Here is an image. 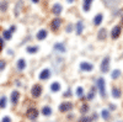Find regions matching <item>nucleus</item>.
Returning a JSON list of instances; mask_svg holds the SVG:
<instances>
[{"label": "nucleus", "instance_id": "obj_9", "mask_svg": "<svg viewBox=\"0 0 123 122\" xmlns=\"http://www.w3.org/2000/svg\"><path fill=\"white\" fill-rule=\"evenodd\" d=\"M49 77H50V70L48 68L43 69L42 72L39 73V79L41 80H47V79H49Z\"/></svg>", "mask_w": 123, "mask_h": 122}, {"label": "nucleus", "instance_id": "obj_32", "mask_svg": "<svg viewBox=\"0 0 123 122\" xmlns=\"http://www.w3.org/2000/svg\"><path fill=\"white\" fill-rule=\"evenodd\" d=\"M6 9H7V3L3 1L1 4H0V10H1V11H6Z\"/></svg>", "mask_w": 123, "mask_h": 122}, {"label": "nucleus", "instance_id": "obj_17", "mask_svg": "<svg viewBox=\"0 0 123 122\" xmlns=\"http://www.w3.org/2000/svg\"><path fill=\"white\" fill-rule=\"evenodd\" d=\"M54 49L57 51V52H62V53L65 52V47H64V45H62V43H55L54 45Z\"/></svg>", "mask_w": 123, "mask_h": 122}, {"label": "nucleus", "instance_id": "obj_35", "mask_svg": "<svg viewBox=\"0 0 123 122\" xmlns=\"http://www.w3.org/2000/svg\"><path fill=\"white\" fill-rule=\"evenodd\" d=\"M5 68V62L4 60H0V70H3Z\"/></svg>", "mask_w": 123, "mask_h": 122}, {"label": "nucleus", "instance_id": "obj_37", "mask_svg": "<svg viewBox=\"0 0 123 122\" xmlns=\"http://www.w3.org/2000/svg\"><path fill=\"white\" fill-rule=\"evenodd\" d=\"M15 30H16V26H11V27H10V31H11V32H15Z\"/></svg>", "mask_w": 123, "mask_h": 122}, {"label": "nucleus", "instance_id": "obj_23", "mask_svg": "<svg viewBox=\"0 0 123 122\" xmlns=\"http://www.w3.org/2000/svg\"><path fill=\"white\" fill-rule=\"evenodd\" d=\"M111 77H112V79H117L118 77H121V70L119 69H115L113 72H112Z\"/></svg>", "mask_w": 123, "mask_h": 122}, {"label": "nucleus", "instance_id": "obj_41", "mask_svg": "<svg viewBox=\"0 0 123 122\" xmlns=\"http://www.w3.org/2000/svg\"><path fill=\"white\" fill-rule=\"evenodd\" d=\"M122 24H123V14H122Z\"/></svg>", "mask_w": 123, "mask_h": 122}, {"label": "nucleus", "instance_id": "obj_3", "mask_svg": "<svg viewBox=\"0 0 123 122\" xmlns=\"http://www.w3.org/2000/svg\"><path fill=\"white\" fill-rule=\"evenodd\" d=\"M26 115H27V117H28L30 120H36V118L38 117V111H37V109H35V107H30V109L27 110Z\"/></svg>", "mask_w": 123, "mask_h": 122}, {"label": "nucleus", "instance_id": "obj_28", "mask_svg": "<svg viewBox=\"0 0 123 122\" xmlns=\"http://www.w3.org/2000/svg\"><path fill=\"white\" fill-rule=\"evenodd\" d=\"M101 115H102V117H104V120H110V112H108V110H102L101 111Z\"/></svg>", "mask_w": 123, "mask_h": 122}, {"label": "nucleus", "instance_id": "obj_16", "mask_svg": "<svg viewBox=\"0 0 123 122\" xmlns=\"http://www.w3.org/2000/svg\"><path fill=\"white\" fill-rule=\"evenodd\" d=\"M46 37H47V31H46V30H41V31H38V33H37V39L42 41V39H44Z\"/></svg>", "mask_w": 123, "mask_h": 122}, {"label": "nucleus", "instance_id": "obj_36", "mask_svg": "<svg viewBox=\"0 0 123 122\" xmlns=\"http://www.w3.org/2000/svg\"><path fill=\"white\" fill-rule=\"evenodd\" d=\"M4 47V41L1 39V38H0V51H1V48Z\"/></svg>", "mask_w": 123, "mask_h": 122}, {"label": "nucleus", "instance_id": "obj_33", "mask_svg": "<svg viewBox=\"0 0 123 122\" xmlns=\"http://www.w3.org/2000/svg\"><path fill=\"white\" fill-rule=\"evenodd\" d=\"M79 122H91V117H83L81 120H79Z\"/></svg>", "mask_w": 123, "mask_h": 122}, {"label": "nucleus", "instance_id": "obj_8", "mask_svg": "<svg viewBox=\"0 0 123 122\" xmlns=\"http://www.w3.org/2000/svg\"><path fill=\"white\" fill-rule=\"evenodd\" d=\"M80 69L84 70V72H91L94 69V65L87 63V62H83V63H80Z\"/></svg>", "mask_w": 123, "mask_h": 122}, {"label": "nucleus", "instance_id": "obj_7", "mask_svg": "<svg viewBox=\"0 0 123 122\" xmlns=\"http://www.w3.org/2000/svg\"><path fill=\"white\" fill-rule=\"evenodd\" d=\"M121 31H122L121 26H116V27H113V30L111 31V37L113 38V39L118 38V37H119V35H121Z\"/></svg>", "mask_w": 123, "mask_h": 122}, {"label": "nucleus", "instance_id": "obj_34", "mask_svg": "<svg viewBox=\"0 0 123 122\" xmlns=\"http://www.w3.org/2000/svg\"><path fill=\"white\" fill-rule=\"evenodd\" d=\"M1 122H11V118H10L9 116H4L1 118Z\"/></svg>", "mask_w": 123, "mask_h": 122}, {"label": "nucleus", "instance_id": "obj_19", "mask_svg": "<svg viewBox=\"0 0 123 122\" xmlns=\"http://www.w3.org/2000/svg\"><path fill=\"white\" fill-rule=\"evenodd\" d=\"M42 115H44V116L52 115V109H50L49 106H44V107H42Z\"/></svg>", "mask_w": 123, "mask_h": 122}, {"label": "nucleus", "instance_id": "obj_5", "mask_svg": "<svg viewBox=\"0 0 123 122\" xmlns=\"http://www.w3.org/2000/svg\"><path fill=\"white\" fill-rule=\"evenodd\" d=\"M18 99H20V93L17 90H14L11 93V96H10V100H11V104L16 105L18 103Z\"/></svg>", "mask_w": 123, "mask_h": 122}, {"label": "nucleus", "instance_id": "obj_14", "mask_svg": "<svg viewBox=\"0 0 123 122\" xmlns=\"http://www.w3.org/2000/svg\"><path fill=\"white\" fill-rule=\"evenodd\" d=\"M106 36H107L106 28H101L100 31H98V33H97V38L102 41V39H105V38H106Z\"/></svg>", "mask_w": 123, "mask_h": 122}, {"label": "nucleus", "instance_id": "obj_13", "mask_svg": "<svg viewBox=\"0 0 123 122\" xmlns=\"http://www.w3.org/2000/svg\"><path fill=\"white\" fill-rule=\"evenodd\" d=\"M25 68H26V60L24 58L18 59V62H17V69L18 70H24Z\"/></svg>", "mask_w": 123, "mask_h": 122}, {"label": "nucleus", "instance_id": "obj_18", "mask_svg": "<svg viewBox=\"0 0 123 122\" xmlns=\"http://www.w3.org/2000/svg\"><path fill=\"white\" fill-rule=\"evenodd\" d=\"M102 19H104L102 14H97V15L95 16V19H94V24H95L96 26H98V25L102 22Z\"/></svg>", "mask_w": 123, "mask_h": 122}, {"label": "nucleus", "instance_id": "obj_22", "mask_svg": "<svg viewBox=\"0 0 123 122\" xmlns=\"http://www.w3.org/2000/svg\"><path fill=\"white\" fill-rule=\"evenodd\" d=\"M60 89V84L59 83H52V85H50V90L54 91V93H57V91H59Z\"/></svg>", "mask_w": 123, "mask_h": 122}, {"label": "nucleus", "instance_id": "obj_15", "mask_svg": "<svg viewBox=\"0 0 123 122\" xmlns=\"http://www.w3.org/2000/svg\"><path fill=\"white\" fill-rule=\"evenodd\" d=\"M92 1H94V0H84V5H83V9H84V11H85V13H87L89 10H90V6H91Z\"/></svg>", "mask_w": 123, "mask_h": 122}, {"label": "nucleus", "instance_id": "obj_11", "mask_svg": "<svg viewBox=\"0 0 123 122\" xmlns=\"http://www.w3.org/2000/svg\"><path fill=\"white\" fill-rule=\"evenodd\" d=\"M60 24H62V20L60 19H54V20H52L50 27H52V30H58V27L60 26Z\"/></svg>", "mask_w": 123, "mask_h": 122}, {"label": "nucleus", "instance_id": "obj_25", "mask_svg": "<svg viewBox=\"0 0 123 122\" xmlns=\"http://www.w3.org/2000/svg\"><path fill=\"white\" fill-rule=\"evenodd\" d=\"M11 31H10V30H6V31H4L3 32V37L5 38V39H11Z\"/></svg>", "mask_w": 123, "mask_h": 122}, {"label": "nucleus", "instance_id": "obj_12", "mask_svg": "<svg viewBox=\"0 0 123 122\" xmlns=\"http://www.w3.org/2000/svg\"><path fill=\"white\" fill-rule=\"evenodd\" d=\"M22 5H24V1H22V0H18L16 6H15V16H18L20 15V11H21Z\"/></svg>", "mask_w": 123, "mask_h": 122}, {"label": "nucleus", "instance_id": "obj_39", "mask_svg": "<svg viewBox=\"0 0 123 122\" xmlns=\"http://www.w3.org/2000/svg\"><path fill=\"white\" fill-rule=\"evenodd\" d=\"M32 1H33V3H35V4H37V3H38V1H39V0H32Z\"/></svg>", "mask_w": 123, "mask_h": 122}, {"label": "nucleus", "instance_id": "obj_20", "mask_svg": "<svg viewBox=\"0 0 123 122\" xmlns=\"http://www.w3.org/2000/svg\"><path fill=\"white\" fill-rule=\"evenodd\" d=\"M112 95H113V97L118 99V97H121L122 93H121V90L118 88H113V89H112Z\"/></svg>", "mask_w": 123, "mask_h": 122}, {"label": "nucleus", "instance_id": "obj_31", "mask_svg": "<svg viewBox=\"0 0 123 122\" xmlns=\"http://www.w3.org/2000/svg\"><path fill=\"white\" fill-rule=\"evenodd\" d=\"M83 94H84V89L81 88V86H79V88L76 89V95H78L79 97H81V96H83Z\"/></svg>", "mask_w": 123, "mask_h": 122}, {"label": "nucleus", "instance_id": "obj_10", "mask_svg": "<svg viewBox=\"0 0 123 122\" xmlns=\"http://www.w3.org/2000/svg\"><path fill=\"white\" fill-rule=\"evenodd\" d=\"M62 10H63V6H62L60 4H54L53 7H52V13L55 14V15H59L62 13Z\"/></svg>", "mask_w": 123, "mask_h": 122}, {"label": "nucleus", "instance_id": "obj_29", "mask_svg": "<svg viewBox=\"0 0 123 122\" xmlns=\"http://www.w3.org/2000/svg\"><path fill=\"white\" fill-rule=\"evenodd\" d=\"M94 97H95V88H91L90 93H89V95H87V100H92Z\"/></svg>", "mask_w": 123, "mask_h": 122}, {"label": "nucleus", "instance_id": "obj_4", "mask_svg": "<svg viewBox=\"0 0 123 122\" xmlns=\"http://www.w3.org/2000/svg\"><path fill=\"white\" fill-rule=\"evenodd\" d=\"M73 109V104L69 103V101H65V103H62L59 105V111L60 112H67V111Z\"/></svg>", "mask_w": 123, "mask_h": 122}, {"label": "nucleus", "instance_id": "obj_30", "mask_svg": "<svg viewBox=\"0 0 123 122\" xmlns=\"http://www.w3.org/2000/svg\"><path fill=\"white\" fill-rule=\"evenodd\" d=\"M87 111H89V106H87L86 104H84L83 106H81V109H80V112H81V114H86Z\"/></svg>", "mask_w": 123, "mask_h": 122}, {"label": "nucleus", "instance_id": "obj_26", "mask_svg": "<svg viewBox=\"0 0 123 122\" xmlns=\"http://www.w3.org/2000/svg\"><path fill=\"white\" fill-rule=\"evenodd\" d=\"M102 1H104V4H105L107 7H111V6H113V5L116 4L115 0H102Z\"/></svg>", "mask_w": 123, "mask_h": 122}, {"label": "nucleus", "instance_id": "obj_2", "mask_svg": "<svg viewBox=\"0 0 123 122\" xmlns=\"http://www.w3.org/2000/svg\"><path fill=\"white\" fill-rule=\"evenodd\" d=\"M100 69H101L102 73H107L108 72V69H110V58L108 57L104 58V60H102L101 64H100Z\"/></svg>", "mask_w": 123, "mask_h": 122}, {"label": "nucleus", "instance_id": "obj_6", "mask_svg": "<svg viewBox=\"0 0 123 122\" xmlns=\"http://www.w3.org/2000/svg\"><path fill=\"white\" fill-rule=\"evenodd\" d=\"M41 93H42V88H41L39 85H35L32 89H31V94H32L33 97H38L41 95Z\"/></svg>", "mask_w": 123, "mask_h": 122}, {"label": "nucleus", "instance_id": "obj_38", "mask_svg": "<svg viewBox=\"0 0 123 122\" xmlns=\"http://www.w3.org/2000/svg\"><path fill=\"white\" fill-rule=\"evenodd\" d=\"M71 28H73V27H71V26L69 25V26L67 27V32H70V31H71Z\"/></svg>", "mask_w": 123, "mask_h": 122}, {"label": "nucleus", "instance_id": "obj_27", "mask_svg": "<svg viewBox=\"0 0 123 122\" xmlns=\"http://www.w3.org/2000/svg\"><path fill=\"white\" fill-rule=\"evenodd\" d=\"M6 107V97L1 96L0 97V109H5Z\"/></svg>", "mask_w": 123, "mask_h": 122}, {"label": "nucleus", "instance_id": "obj_24", "mask_svg": "<svg viewBox=\"0 0 123 122\" xmlns=\"http://www.w3.org/2000/svg\"><path fill=\"white\" fill-rule=\"evenodd\" d=\"M38 52V47L37 46H33V47H28L27 48V53L32 54V53H37Z\"/></svg>", "mask_w": 123, "mask_h": 122}, {"label": "nucleus", "instance_id": "obj_21", "mask_svg": "<svg viewBox=\"0 0 123 122\" xmlns=\"http://www.w3.org/2000/svg\"><path fill=\"white\" fill-rule=\"evenodd\" d=\"M83 30H84V24L81 22V21H79V22L76 24V33L80 35L81 32H83Z\"/></svg>", "mask_w": 123, "mask_h": 122}, {"label": "nucleus", "instance_id": "obj_40", "mask_svg": "<svg viewBox=\"0 0 123 122\" xmlns=\"http://www.w3.org/2000/svg\"><path fill=\"white\" fill-rule=\"evenodd\" d=\"M67 1H68V3H73V1H74V0H67Z\"/></svg>", "mask_w": 123, "mask_h": 122}, {"label": "nucleus", "instance_id": "obj_1", "mask_svg": "<svg viewBox=\"0 0 123 122\" xmlns=\"http://www.w3.org/2000/svg\"><path fill=\"white\" fill-rule=\"evenodd\" d=\"M97 88H98V91L102 97L106 96V89H105V79L104 78H98L97 79Z\"/></svg>", "mask_w": 123, "mask_h": 122}]
</instances>
